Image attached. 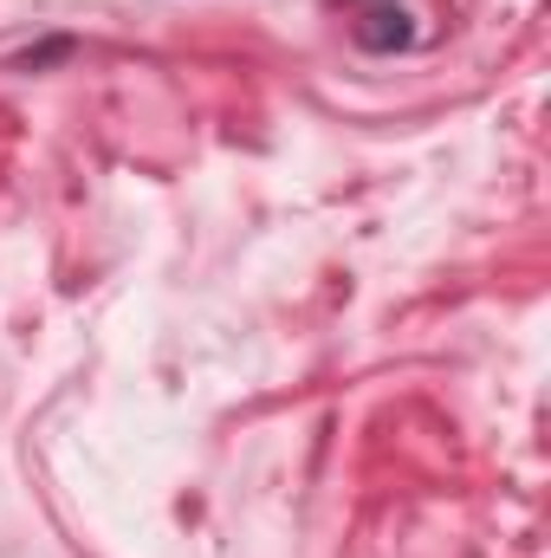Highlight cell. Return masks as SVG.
I'll list each match as a JSON object with an SVG mask.
<instances>
[{
  "label": "cell",
  "mask_w": 551,
  "mask_h": 558,
  "mask_svg": "<svg viewBox=\"0 0 551 558\" xmlns=\"http://www.w3.org/2000/svg\"><path fill=\"white\" fill-rule=\"evenodd\" d=\"M409 13H390V7H377L370 20H357V46L364 52H390V46H409V26H403Z\"/></svg>",
  "instance_id": "cell-1"
}]
</instances>
